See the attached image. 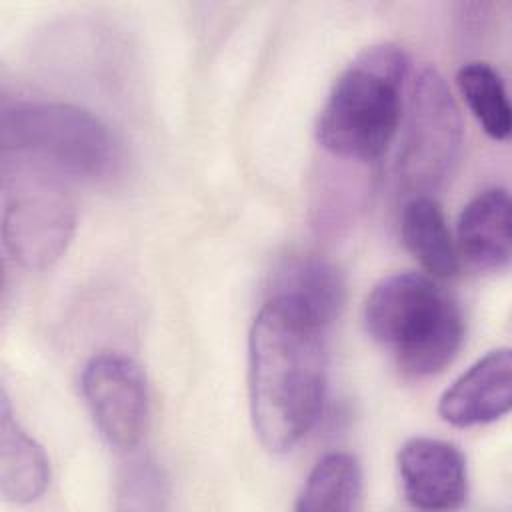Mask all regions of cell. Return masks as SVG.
I'll list each match as a JSON object with an SVG mask.
<instances>
[{
    "instance_id": "1",
    "label": "cell",
    "mask_w": 512,
    "mask_h": 512,
    "mask_svg": "<svg viewBox=\"0 0 512 512\" xmlns=\"http://www.w3.org/2000/svg\"><path fill=\"white\" fill-rule=\"evenodd\" d=\"M324 326L298 308L270 300L248 336L250 416L260 444L292 450L316 424L328 380Z\"/></svg>"
},
{
    "instance_id": "2",
    "label": "cell",
    "mask_w": 512,
    "mask_h": 512,
    "mask_svg": "<svg viewBox=\"0 0 512 512\" xmlns=\"http://www.w3.org/2000/svg\"><path fill=\"white\" fill-rule=\"evenodd\" d=\"M408 64L406 52L390 42L358 52L318 114V144L340 160H378L400 128Z\"/></svg>"
},
{
    "instance_id": "3",
    "label": "cell",
    "mask_w": 512,
    "mask_h": 512,
    "mask_svg": "<svg viewBox=\"0 0 512 512\" xmlns=\"http://www.w3.org/2000/svg\"><path fill=\"white\" fill-rule=\"evenodd\" d=\"M362 318L366 332L410 378L442 372L464 340L458 304L432 276L420 272L382 278L366 296Z\"/></svg>"
},
{
    "instance_id": "4",
    "label": "cell",
    "mask_w": 512,
    "mask_h": 512,
    "mask_svg": "<svg viewBox=\"0 0 512 512\" xmlns=\"http://www.w3.org/2000/svg\"><path fill=\"white\" fill-rule=\"evenodd\" d=\"M76 228L66 178L30 158L4 154L2 240L10 258L28 270L54 264Z\"/></svg>"
},
{
    "instance_id": "5",
    "label": "cell",
    "mask_w": 512,
    "mask_h": 512,
    "mask_svg": "<svg viewBox=\"0 0 512 512\" xmlns=\"http://www.w3.org/2000/svg\"><path fill=\"white\" fill-rule=\"evenodd\" d=\"M4 154L48 166L64 178H100L116 160V146L92 112L64 102H16L0 118Z\"/></svg>"
},
{
    "instance_id": "6",
    "label": "cell",
    "mask_w": 512,
    "mask_h": 512,
    "mask_svg": "<svg viewBox=\"0 0 512 512\" xmlns=\"http://www.w3.org/2000/svg\"><path fill=\"white\" fill-rule=\"evenodd\" d=\"M400 124L396 176L414 196H428L450 178L464 142L460 108L436 68L424 66L410 80Z\"/></svg>"
},
{
    "instance_id": "7",
    "label": "cell",
    "mask_w": 512,
    "mask_h": 512,
    "mask_svg": "<svg viewBox=\"0 0 512 512\" xmlns=\"http://www.w3.org/2000/svg\"><path fill=\"white\" fill-rule=\"evenodd\" d=\"M80 386L102 436L116 448H134L150 412L142 368L124 354L100 352L86 362Z\"/></svg>"
},
{
    "instance_id": "8",
    "label": "cell",
    "mask_w": 512,
    "mask_h": 512,
    "mask_svg": "<svg viewBox=\"0 0 512 512\" xmlns=\"http://www.w3.org/2000/svg\"><path fill=\"white\" fill-rule=\"evenodd\" d=\"M402 494L418 510H454L468 496V468L462 450L440 438L406 440L396 456Z\"/></svg>"
},
{
    "instance_id": "9",
    "label": "cell",
    "mask_w": 512,
    "mask_h": 512,
    "mask_svg": "<svg viewBox=\"0 0 512 512\" xmlns=\"http://www.w3.org/2000/svg\"><path fill=\"white\" fill-rule=\"evenodd\" d=\"M512 406V354L496 348L478 358L440 396L438 414L456 428L490 424Z\"/></svg>"
},
{
    "instance_id": "10",
    "label": "cell",
    "mask_w": 512,
    "mask_h": 512,
    "mask_svg": "<svg viewBox=\"0 0 512 512\" xmlns=\"http://www.w3.org/2000/svg\"><path fill=\"white\" fill-rule=\"evenodd\" d=\"M344 296L340 268L318 254H292L270 274L268 298L298 308L324 328L338 318Z\"/></svg>"
},
{
    "instance_id": "11",
    "label": "cell",
    "mask_w": 512,
    "mask_h": 512,
    "mask_svg": "<svg viewBox=\"0 0 512 512\" xmlns=\"http://www.w3.org/2000/svg\"><path fill=\"white\" fill-rule=\"evenodd\" d=\"M510 194L502 186L478 192L460 212L456 252L476 272H500L512 258Z\"/></svg>"
},
{
    "instance_id": "12",
    "label": "cell",
    "mask_w": 512,
    "mask_h": 512,
    "mask_svg": "<svg viewBox=\"0 0 512 512\" xmlns=\"http://www.w3.org/2000/svg\"><path fill=\"white\" fill-rule=\"evenodd\" d=\"M50 466L42 446L14 418L6 394L0 406V494L6 502L26 504L44 494Z\"/></svg>"
},
{
    "instance_id": "13",
    "label": "cell",
    "mask_w": 512,
    "mask_h": 512,
    "mask_svg": "<svg viewBox=\"0 0 512 512\" xmlns=\"http://www.w3.org/2000/svg\"><path fill=\"white\" fill-rule=\"evenodd\" d=\"M400 236L406 250L434 278L458 272V252L442 208L432 196H412L400 218Z\"/></svg>"
},
{
    "instance_id": "14",
    "label": "cell",
    "mask_w": 512,
    "mask_h": 512,
    "mask_svg": "<svg viewBox=\"0 0 512 512\" xmlns=\"http://www.w3.org/2000/svg\"><path fill=\"white\" fill-rule=\"evenodd\" d=\"M362 496V468L350 452H328L310 470L298 498V512H350Z\"/></svg>"
},
{
    "instance_id": "15",
    "label": "cell",
    "mask_w": 512,
    "mask_h": 512,
    "mask_svg": "<svg viewBox=\"0 0 512 512\" xmlns=\"http://www.w3.org/2000/svg\"><path fill=\"white\" fill-rule=\"evenodd\" d=\"M456 86L482 130L494 140H506L512 130V108L498 70L488 62H468L456 72Z\"/></svg>"
},
{
    "instance_id": "16",
    "label": "cell",
    "mask_w": 512,
    "mask_h": 512,
    "mask_svg": "<svg viewBox=\"0 0 512 512\" xmlns=\"http://www.w3.org/2000/svg\"><path fill=\"white\" fill-rule=\"evenodd\" d=\"M166 496V480L156 462L138 458L126 466L120 478V498L128 508H158Z\"/></svg>"
}]
</instances>
